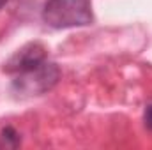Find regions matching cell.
I'll return each instance as SVG.
<instances>
[{
  "instance_id": "4",
  "label": "cell",
  "mask_w": 152,
  "mask_h": 150,
  "mask_svg": "<svg viewBox=\"0 0 152 150\" xmlns=\"http://www.w3.org/2000/svg\"><path fill=\"white\" fill-rule=\"evenodd\" d=\"M143 124H145V127L152 131V101L147 103V106H145V111H143Z\"/></svg>"
},
{
  "instance_id": "3",
  "label": "cell",
  "mask_w": 152,
  "mask_h": 150,
  "mask_svg": "<svg viewBox=\"0 0 152 150\" xmlns=\"http://www.w3.org/2000/svg\"><path fill=\"white\" fill-rule=\"evenodd\" d=\"M20 143H21V138H20V133L14 127L7 125L5 129H2V133H0V145H4L7 149H16Z\"/></svg>"
},
{
  "instance_id": "2",
  "label": "cell",
  "mask_w": 152,
  "mask_h": 150,
  "mask_svg": "<svg viewBox=\"0 0 152 150\" xmlns=\"http://www.w3.org/2000/svg\"><path fill=\"white\" fill-rule=\"evenodd\" d=\"M41 16L48 27L58 30L87 27L94 21L90 0H46Z\"/></svg>"
},
{
  "instance_id": "5",
  "label": "cell",
  "mask_w": 152,
  "mask_h": 150,
  "mask_svg": "<svg viewBox=\"0 0 152 150\" xmlns=\"http://www.w3.org/2000/svg\"><path fill=\"white\" fill-rule=\"evenodd\" d=\"M9 2H11V0H0V9H2V7H4V5H7V4H9Z\"/></svg>"
},
{
  "instance_id": "1",
  "label": "cell",
  "mask_w": 152,
  "mask_h": 150,
  "mask_svg": "<svg viewBox=\"0 0 152 150\" xmlns=\"http://www.w3.org/2000/svg\"><path fill=\"white\" fill-rule=\"evenodd\" d=\"M4 71L12 76V92L18 97H34L48 94L60 78V69L46 57V48L41 42H28L18 50Z\"/></svg>"
}]
</instances>
